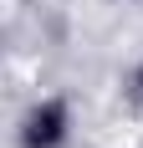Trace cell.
Returning <instances> with one entry per match:
<instances>
[{
  "instance_id": "6da1fadb",
  "label": "cell",
  "mask_w": 143,
  "mask_h": 148,
  "mask_svg": "<svg viewBox=\"0 0 143 148\" xmlns=\"http://www.w3.org/2000/svg\"><path fill=\"white\" fill-rule=\"evenodd\" d=\"M67 133H72V112L61 97H41L21 118V148H61Z\"/></svg>"
},
{
  "instance_id": "7a4b0ae2",
  "label": "cell",
  "mask_w": 143,
  "mask_h": 148,
  "mask_svg": "<svg viewBox=\"0 0 143 148\" xmlns=\"http://www.w3.org/2000/svg\"><path fill=\"white\" fill-rule=\"evenodd\" d=\"M128 97H133V102H143V61H138V72L128 77Z\"/></svg>"
}]
</instances>
